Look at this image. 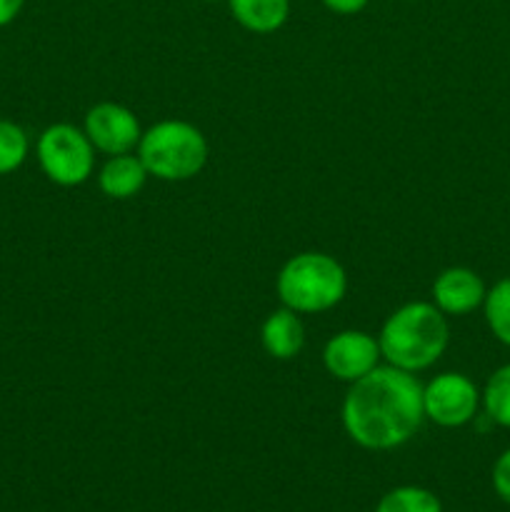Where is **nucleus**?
<instances>
[{"label": "nucleus", "instance_id": "obj_7", "mask_svg": "<svg viewBox=\"0 0 510 512\" xmlns=\"http://www.w3.org/2000/svg\"><path fill=\"white\" fill-rule=\"evenodd\" d=\"M85 135L93 143V148L103 155H125L133 153L140 143V120L130 108L120 103L93 105L85 115Z\"/></svg>", "mask_w": 510, "mask_h": 512}, {"label": "nucleus", "instance_id": "obj_16", "mask_svg": "<svg viewBox=\"0 0 510 512\" xmlns=\"http://www.w3.org/2000/svg\"><path fill=\"white\" fill-rule=\"evenodd\" d=\"M30 140L25 130L13 120L0 118V175H10L25 163Z\"/></svg>", "mask_w": 510, "mask_h": 512}, {"label": "nucleus", "instance_id": "obj_18", "mask_svg": "<svg viewBox=\"0 0 510 512\" xmlns=\"http://www.w3.org/2000/svg\"><path fill=\"white\" fill-rule=\"evenodd\" d=\"M320 3L338 15H355L360 13V10H365V5H368L370 0H320Z\"/></svg>", "mask_w": 510, "mask_h": 512}, {"label": "nucleus", "instance_id": "obj_13", "mask_svg": "<svg viewBox=\"0 0 510 512\" xmlns=\"http://www.w3.org/2000/svg\"><path fill=\"white\" fill-rule=\"evenodd\" d=\"M480 408L485 410L490 423L510 428V363L500 365L480 390Z\"/></svg>", "mask_w": 510, "mask_h": 512}, {"label": "nucleus", "instance_id": "obj_11", "mask_svg": "<svg viewBox=\"0 0 510 512\" xmlns=\"http://www.w3.org/2000/svg\"><path fill=\"white\" fill-rule=\"evenodd\" d=\"M148 170H145L143 160L138 153H125V155H110L98 170V185L103 195L113 200H128L138 195L145 188L148 180Z\"/></svg>", "mask_w": 510, "mask_h": 512}, {"label": "nucleus", "instance_id": "obj_12", "mask_svg": "<svg viewBox=\"0 0 510 512\" xmlns=\"http://www.w3.org/2000/svg\"><path fill=\"white\" fill-rule=\"evenodd\" d=\"M233 18L258 35L275 33L290 15V0H228Z\"/></svg>", "mask_w": 510, "mask_h": 512}, {"label": "nucleus", "instance_id": "obj_17", "mask_svg": "<svg viewBox=\"0 0 510 512\" xmlns=\"http://www.w3.org/2000/svg\"><path fill=\"white\" fill-rule=\"evenodd\" d=\"M490 480H493L495 495H498L505 505H510V448L498 455Z\"/></svg>", "mask_w": 510, "mask_h": 512}, {"label": "nucleus", "instance_id": "obj_20", "mask_svg": "<svg viewBox=\"0 0 510 512\" xmlns=\"http://www.w3.org/2000/svg\"><path fill=\"white\" fill-rule=\"evenodd\" d=\"M205 3H218V0H205Z\"/></svg>", "mask_w": 510, "mask_h": 512}, {"label": "nucleus", "instance_id": "obj_9", "mask_svg": "<svg viewBox=\"0 0 510 512\" xmlns=\"http://www.w3.org/2000/svg\"><path fill=\"white\" fill-rule=\"evenodd\" d=\"M488 288L470 268H445L433 283V305L448 318H460L483 308Z\"/></svg>", "mask_w": 510, "mask_h": 512}, {"label": "nucleus", "instance_id": "obj_5", "mask_svg": "<svg viewBox=\"0 0 510 512\" xmlns=\"http://www.w3.org/2000/svg\"><path fill=\"white\" fill-rule=\"evenodd\" d=\"M40 170L60 188L83 185L95 170V148L85 130L70 123H55L40 133L35 145Z\"/></svg>", "mask_w": 510, "mask_h": 512}, {"label": "nucleus", "instance_id": "obj_6", "mask_svg": "<svg viewBox=\"0 0 510 512\" xmlns=\"http://www.w3.org/2000/svg\"><path fill=\"white\" fill-rule=\"evenodd\" d=\"M425 420L440 428H463L480 410V388L463 373H440L423 385Z\"/></svg>", "mask_w": 510, "mask_h": 512}, {"label": "nucleus", "instance_id": "obj_8", "mask_svg": "<svg viewBox=\"0 0 510 512\" xmlns=\"http://www.w3.org/2000/svg\"><path fill=\"white\" fill-rule=\"evenodd\" d=\"M383 360L378 338L365 330H343L333 335L323 348V365L330 378L340 383H355L370 370H375Z\"/></svg>", "mask_w": 510, "mask_h": 512}, {"label": "nucleus", "instance_id": "obj_2", "mask_svg": "<svg viewBox=\"0 0 510 512\" xmlns=\"http://www.w3.org/2000/svg\"><path fill=\"white\" fill-rule=\"evenodd\" d=\"M448 343V315L425 300H413L393 310L378 335L380 355L385 363L405 373L428 370L443 358Z\"/></svg>", "mask_w": 510, "mask_h": 512}, {"label": "nucleus", "instance_id": "obj_15", "mask_svg": "<svg viewBox=\"0 0 510 512\" xmlns=\"http://www.w3.org/2000/svg\"><path fill=\"white\" fill-rule=\"evenodd\" d=\"M483 313L495 340L510 348V278L498 280L493 288H488L483 300Z\"/></svg>", "mask_w": 510, "mask_h": 512}, {"label": "nucleus", "instance_id": "obj_1", "mask_svg": "<svg viewBox=\"0 0 510 512\" xmlns=\"http://www.w3.org/2000/svg\"><path fill=\"white\" fill-rule=\"evenodd\" d=\"M343 428L365 450H395L410 443L425 420L423 383L415 373L378 365L350 383L340 408Z\"/></svg>", "mask_w": 510, "mask_h": 512}, {"label": "nucleus", "instance_id": "obj_3", "mask_svg": "<svg viewBox=\"0 0 510 512\" xmlns=\"http://www.w3.org/2000/svg\"><path fill=\"white\" fill-rule=\"evenodd\" d=\"M275 290L283 308H290L293 313H325L345 298L348 275L333 255L298 253L280 268Z\"/></svg>", "mask_w": 510, "mask_h": 512}, {"label": "nucleus", "instance_id": "obj_19", "mask_svg": "<svg viewBox=\"0 0 510 512\" xmlns=\"http://www.w3.org/2000/svg\"><path fill=\"white\" fill-rule=\"evenodd\" d=\"M23 5L25 0H0V28L13 23L20 15V10H23Z\"/></svg>", "mask_w": 510, "mask_h": 512}, {"label": "nucleus", "instance_id": "obj_14", "mask_svg": "<svg viewBox=\"0 0 510 512\" xmlns=\"http://www.w3.org/2000/svg\"><path fill=\"white\" fill-rule=\"evenodd\" d=\"M375 512H443V505L433 490L420 485H400L378 500Z\"/></svg>", "mask_w": 510, "mask_h": 512}, {"label": "nucleus", "instance_id": "obj_4", "mask_svg": "<svg viewBox=\"0 0 510 512\" xmlns=\"http://www.w3.org/2000/svg\"><path fill=\"white\" fill-rule=\"evenodd\" d=\"M135 153L148 175L165 183H183L208 163V140L188 120H160L140 135Z\"/></svg>", "mask_w": 510, "mask_h": 512}, {"label": "nucleus", "instance_id": "obj_10", "mask_svg": "<svg viewBox=\"0 0 510 512\" xmlns=\"http://www.w3.org/2000/svg\"><path fill=\"white\" fill-rule=\"evenodd\" d=\"M263 350L275 360H293L305 345V328L298 313L290 308L273 310L260 328Z\"/></svg>", "mask_w": 510, "mask_h": 512}]
</instances>
